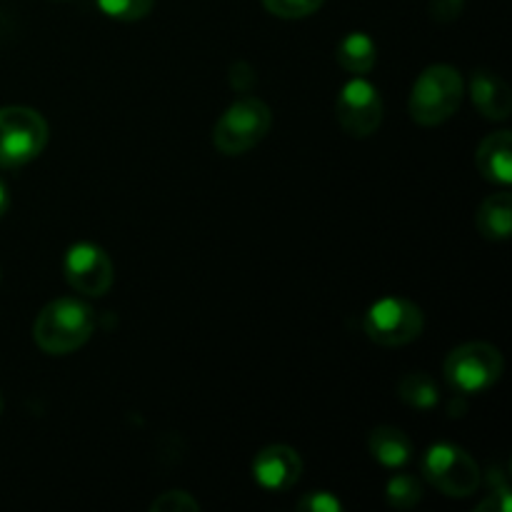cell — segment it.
<instances>
[{
    "mask_svg": "<svg viewBox=\"0 0 512 512\" xmlns=\"http://www.w3.org/2000/svg\"><path fill=\"white\" fill-rule=\"evenodd\" d=\"M95 330V313L78 298H58L45 305L33 325L38 348L48 355H68L83 348Z\"/></svg>",
    "mask_w": 512,
    "mask_h": 512,
    "instance_id": "obj_1",
    "label": "cell"
},
{
    "mask_svg": "<svg viewBox=\"0 0 512 512\" xmlns=\"http://www.w3.org/2000/svg\"><path fill=\"white\" fill-rule=\"evenodd\" d=\"M463 75L453 65H430L415 78L410 90L408 113L418 125L433 128L458 113L463 103Z\"/></svg>",
    "mask_w": 512,
    "mask_h": 512,
    "instance_id": "obj_2",
    "label": "cell"
},
{
    "mask_svg": "<svg viewBox=\"0 0 512 512\" xmlns=\"http://www.w3.org/2000/svg\"><path fill=\"white\" fill-rule=\"evenodd\" d=\"M273 125V113L260 98H240L225 108L213 128V145L223 155H243L253 150Z\"/></svg>",
    "mask_w": 512,
    "mask_h": 512,
    "instance_id": "obj_3",
    "label": "cell"
},
{
    "mask_svg": "<svg viewBox=\"0 0 512 512\" xmlns=\"http://www.w3.org/2000/svg\"><path fill=\"white\" fill-rule=\"evenodd\" d=\"M48 145L43 115L23 105L0 108V168H20L38 158Z\"/></svg>",
    "mask_w": 512,
    "mask_h": 512,
    "instance_id": "obj_4",
    "label": "cell"
},
{
    "mask_svg": "<svg viewBox=\"0 0 512 512\" xmlns=\"http://www.w3.org/2000/svg\"><path fill=\"white\" fill-rule=\"evenodd\" d=\"M503 368V355L495 345L465 343L445 358L443 373L455 393L478 395L498 383Z\"/></svg>",
    "mask_w": 512,
    "mask_h": 512,
    "instance_id": "obj_5",
    "label": "cell"
},
{
    "mask_svg": "<svg viewBox=\"0 0 512 512\" xmlns=\"http://www.w3.org/2000/svg\"><path fill=\"white\" fill-rule=\"evenodd\" d=\"M423 473L433 488L448 498H468L480 488V468L473 455L450 443H438L425 453Z\"/></svg>",
    "mask_w": 512,
    "mask_h": 512,
    "instance_id": "obj_6",
    "label": "cell"
},
{
    "mask_svg": "<svg viewBox=\"0 0 512 512\" xmlns=\"http://www.w3.org/2000/svg\"><path fill=\"white\" fill-rule=\"evenodd\" d=\"M425 328L423 310L405 298H383L365 313V333L373 343L400 348L420 338Z\"/></svg>",
    "mask_w": 512,
    "mask_h": 512,
    "instance_id": "obj_7",
    "label": "cell"
},
{
    "mask_svg": "<svg viewBox=\"0 0 512 512\" xmlns=\"http://www.w3.org/2000/svg\"><path fill=\"white\" fill-rule=\"evenodd\" d=\"M335 118L340 128L353 138H370L383 123V100L378 88L365 78H355L343 85L335 100Z\"/></svg>",
    "mask_w": 512,
    "mask_h": 512,
    "instance_id": "obj_8",
    "label": "cell"
},
{
    "mask_svg": "<svg viewBox=\"0 0 512 512\" xmlns=\"http://www.w3.org/2000/svg\"><path fill=\"white\" fill-rule=\"evenodd\" d=\"M63 270L70 288L90 295V298H100V295L108 293L115 278L113 260L100 245L93 243L70 245L68 253H65Z\"/></svg>",
    "mask_w": 512,
    "mask_h": 512,
    "instance_id": "obj_9",
    "label": "cell"
},
{
    "mask_svg": "<svg viewBox=\"0 0 512 512\" xmlns=\"http://www.w3.org/2000/svg\"><path fill=\"white\" fill-rule=\"evenodd\" d=\"M300 475H303V460L288 445H268L253 460L255 483L270 493H283L293 488Z\"/></svg>",
    "mask_w": 512,
    "mask_h": 512,
    "instance_id": "obj_10",
    "label": "cell"
},
{
    "mask_svg": "<svg viewBox=\"0 0 512 512\" xmlns=\"http://www.w3.org/2000/svg\"><path fill=\"white\" fill-rule=\"evenodd\" d=\"M470 98H473L475 108L480 110V115L488 120H508L512 113V95L510 88L490 70H475L473 78H470Z\"/></svg>",
    "mask_w": 512,
    "mask_h": 512,
    "instance_id": "obj_11",
    "label": "cell"
},
{
    "mask_svg": "<svg viewBox=\"0 0 512 512\" xmlns=\"http://www.w3.org/2000/svg\"><path fill=\"white\" fill-rule=\"evenodd\" d=\"M475 165H478L480 175L490 183L508 185L512 183V135L510 130H498V133L488 135L483 143L478 145L475 153Z\"/></svg>",
    "mask_w": 512,
    "mask_h": 512,
    "instance_id": "obj_12",
    "label": "cell"
},
{
    "mask_svg": "<svg viewBox=\"0 0 512 512\" xmlns=\"http://www.w3.org/2000/svg\"><path fill=\"white\" fill-rule=\"evenodd\" d=\"M368 450L380 465L385 468H403L410 458H413V443L403 430L393 428V425H380L370 433Z\"/></svg>",
    "mask_w": 512,
    "mask_h": 512,
    "instance_id": "obj_13",
    "label": "cell"
},
{
    "mask_svg": "<svg viewBox=\"0 0 512 512\" xmlns=\"http://www.w3.org/2000/svg\"><path fill=\"white\" fill-rule=\"evenodd\" d=\"M480 235L488 240H508L512 233V195L508 190L490 195L483 200L475 215Z\"/></svg>",
    "mask_w": 512,
    "mask_h": 512,
    "instance_id": "obj_14",
    "label": "cell"
},
{
    "mask_svg": "<svg viewBox=\"0 0 512 512\" xmlns=\"http://www.w3.org/2000/svg\"><path fill=\"white\" fill-rule=\"evenodd\" d=\"M335 60H338L340 68H345L348 73L365 75L375 68V60H378V53H375V43L370 35L365 33H350L340 40L338 50H335Z\"/></svg>",
    "mask_w": 512,
    "mask_h": 512,
    "instance_id": "obj_15",
    "label": "cell"
},
{
    "mask_svg": "<svg viewBox=\"0 0 512 512\" xmlns=\"http://www.w3.org/2000/svg\"><path fill=\"white\" fill-rule=\"evenodd\" d=\"M398 395L405 405L418 410H430L438 405L440 390L428 373H408L398 383Z\"/></svg>",
    "mask_w": 512,
    "mask_h": 512,
    "instance_id": "obj_16",
    "label": "cell"
},
{
    "mask_svg": "<svg viewBox=\"0 0 512 512\" xmlns=\"http://www.w3.org/2000/svg\"><path fill=\"white\" fill-rule=\"evenodd\" d=\"M385 498H388V505H393L398 510L415 508L423 500V485L413 475H395V478L388 480Z\"/></svg>",
    "mask_w": 512,
    "mask_h": 512,
    "instance_id": "obj_17",
    "label": "cell"
},
{
    "mask_svg": "<svg viewBox=\"0 0 512 512\" xmlns=\"http://www.w3.org/2000/svg\"><path fill=\"white\" fill-rule=\"evenodd\" d=\"M95 3L108 18L133 23V20H143L153 10L155 0H95Z\"/></svg>",
    "mask_w": 512,
    "mask_h": 512,
    "instance_id": "obj_18",
    "label": "cell"
},
{
    "mask_svg": "<svg viewBox=\"0 0 512 512\" xmlns=\"http://www.w3.org/2000/svg\"><path fill=\"white\" fill-rule=\"evenodd\" d=\"M325 0H263L265 10L275 18L283 20H300L308 15L318 13Z\"/></svg>",
    "mask_w": 512,
    "mask_h": 512,
    "instance_id": "obj_19",
    "label": "cell"
},
{
    "mask_svg": "<svg viewBox=\"0 0 512 512\" xmlns=\"http://www.w3.org/2000/svg\"><path fill=\"white\" fill-rule=\"evenodd\" d=\"M153 512H198L200 503L193 495L183 493V490H168V493H160L158 498L150 503Z\"/></svg>",
    "mask_w": 512,
    "mask_h": 512,
    "instance_id": "obj_20",
    "label": "cell"
},
{
    "mask_svg": "<svg viewBox=\"0 0 512 512\" xmlns=\"http://www.w3.org/2000/svg\"><path fill=\"white\" fill-rule=\"evenodd\" d=\"M300 512H340L343 505L335 495L325 493V490H318V493H308L303 500L298 503Z\"/></svg>",
    "mask_w": 512,
    "mask_h": 512,
    "instance_id": "obj_21",
    "label": "cell"
},
{
    "mask_svg": "<svg viewBox=\"0 0 512 512\" xmlns=\"http://www.w3.org/2000/svg\"><path fill=\"white\" fill-rule=\"evenodd\" d=\"M465 0H433L430 3V15H433L438 23H450V20L458 18L463 13Z\"/></svg>",
    "mask_w": 512,
    "mask_h": 512,
    "instance_id": "obj_22",
    "label": "cell"
},
{
    "mask_svg": "<svg viewBox=\"0 0 512 512\" xmlns=\"http://www.w3.org/2000/svg\"><path fill=\"white\" fill-rule=\"evenodd\" d=\"M493 510V512H510V488L508 485H493L490 488V498L478 505V512Z\"/></svg>",
    "mask_w": 512,
    "mask_h": 512,
    "instance_id": "obj_23",
    "label": "cell"
},
{
    "mask_svg": "<svg viewBox=\"0 0 512 512\" xmlns=\"http://www.w3.org/2000/svg\"><path fill=\"white\" fill-rule=\"evenodd\" d=\"M230 83H233V88H238L240 93H248L255 85V70L250 68L248 63H235L233 68H230Z\"/></svg>",
    "mask_w": 512,
    "mask_h": 512,
    "instance_id": "obj_24",
    "label": "cell"
},
{
    "mask_svg": "<svg viewBox=\"0 0 512 512\" xmlns=\"http://www.w3.org/2000/svg\"><path fill=\"white\" fill-rule=\"evenodd\" d=\"M10 205V195H8V188H5V183L0 180V218L5 215V210H8Z\"/></svg>",
    "mask_w": 512,
    "mask_h": 512,
    "instance_id": "obj_25",
    "label": "cell"
},
{
    "mask_svg": "<svg viewBox=\"0 0 512 512\" xmlns=\"http://www.w3.org/2000/svg\"><path fill=\"white\" fill-rule=\"evenodd\" d=\"M0 408H3V400H0Z\"/></svg>",
    "mask_w": 512,
    "mask_h": 512,
    "instance_id": "obj_26",
    "label": "cell"
}]
</instances>
